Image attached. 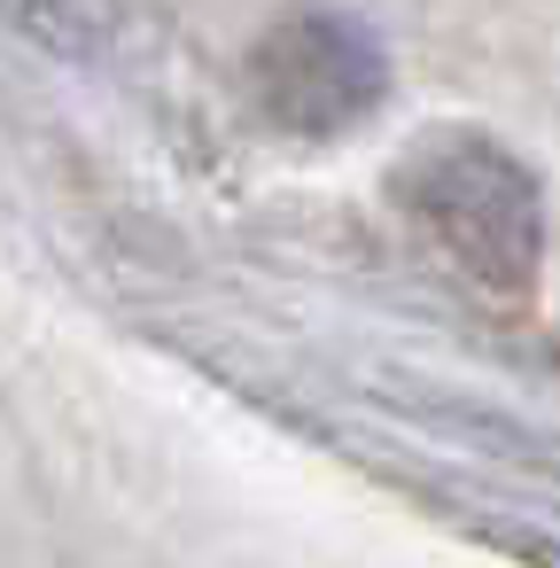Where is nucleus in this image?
<instances>
[{"label": "nucleus", "mask_w": 560, "mask_h": 568, "mask_svg": "<svg viewBox=\"0 0 560 568\" xmlns=\"http://www.w3.org/2000/svg\"><path fill=\"white\" fill-rule=\"evenodd\" d=\"M389 195L420 226V242H436L475 288H490L498 304L537 296L552 219H544V180L529 156H513L506 141L475 125H436L397 156Z\"/></svg>", "instance_id": "nucleus-1"}, {"label": "nucleus", "mask_w": 560, "mask_h": 568, "mask_svg": "<svg viewBox=\"0 0 560 568\" xmlns=\"http://www.w3.org/2000/svg\"><path fill=\"white\" fill-rule=\"evenodd\" d=\"M242 79H250L257 118L288 141H343L397 87L381 32L358 9H343V0H296V9H281L257 32Z\"/></svg>", "instance_id": "nucleus-2"}]
</instances>
